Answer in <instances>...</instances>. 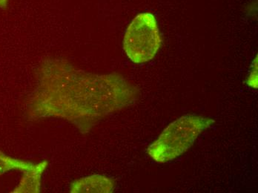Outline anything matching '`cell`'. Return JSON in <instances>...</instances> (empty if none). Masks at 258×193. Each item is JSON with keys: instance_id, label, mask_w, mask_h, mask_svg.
I'll return each mask as SVG.
<instances>
[{"instance_id": "obj_3", "label": "cell", "mask_w": 258, "mask_h": 193, "mask_svg": "<svg viewBox=\"0 0 258 193\" xmlns=\"http://www.w3.org/2000/svg\"><path fill=\"white\" fill-rule=\"evenodd\" d=\"M161 44L157 20L150 13L138 14L132 20L124 35V51L135 63H145L152 60Z\"/></svg>"}, {"instance_id": "obj_1", "label": "cell", "mask_w": 258, "mask_h": 193, "mask_svg": "<svg viewBox=\"0 0 258 193\" xmlns=\"http://www.w3.org/2000/svg\"><path fill=\"white\" fill-rule=\"evenodd\" d=\"M28 103L31 120L62 119L87 134L107 116L133 104L139 90L118 74L85 72L61 58H48L37 71Z\"/></svg>"}, {"instance_id": "obj_6", "label": "cell", "mask_w": 258, "mask_h": 193, "mask_svg": "<svg viewBox=\"0 0 258 193\" xmlns=\"http://www.w3.org/2000/svg\"><path fill=\"white\" fill-rule=\"evenodd\" d=\"M34 166L33 163L11 158L0 151V175L12 169H20L24 172L31 169Z\"/></svg>"}, {"instance_id": "obj_4", "label": "cell", "mask_w": 258, "mask_h": 193, "mask_svg": "<svg viewBox=\"0 0 258 193\" xmlns=\"http://www.w3.org/2000/svg\"><path fill=\"white\" fill-rule=\"evenodd\" d=\"M115 182L105 175H94L79 178L72 182L71 193H111L114 191Z\"/></svg>"}, {"instance_id": "obj_5", "label": "cell", "mask_w": 258, "mask_h": 193, "mask_svg": "<svg viewBox=\"0 0 258 193\" xmlns=\"http://www.w3.org/2000/svg\"><path fill=\"white\" fill-rule=\"evenodd\" d=\"M48 165L47 161L34 164L31 169L24 171L19 186L14 192L39 193L41 192V178Z\"/></svg>"}, {"instance_id": "obj_7", "label": "cell", "mask_w": 258, "mask_h": 193, "mask_svg": "<svg viewBox=\"0 0 258 193\" xmlns=\"http://www.w3.org/2000/svg\"><path fill=\"white\" fill-rule=\"evenodd\" d=\"M9 0H0V9H6L8 6Z\"/></svg>"}, {"instance_id": "obj_2", "label": "cell", "mask_w": 258, "mask_h": 193, "mask_svg": "<svg viewBox=\"0 0 258 193\" xmlns=\"http://www.w3.org/2000/svg\"><path fill=\"white\" fill-rule=\"evenodd\" d=\"M215 120L195 114H186L168 125L148 148L149 156L157 163H166L187 151L198 136L212 126Z\"/></svg>"}]
</instances>
